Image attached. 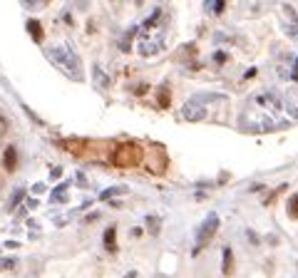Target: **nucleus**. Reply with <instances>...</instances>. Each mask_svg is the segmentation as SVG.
Returning a JSON list of instances; mask_svg holds the SVG:
<instances>
[{"instance_id": "10", "label": "nucleus", "mask_w": 298, "mask_h": 278, "mask_svg": "<svg viewBox=\"0 0 298 278\" xmlns=\"http://www.w3.org/2000/svg\"><path fill=\"white\" fill-rule=\"evenodd\" d=\"M67 186H70L67 181H65V184H60V186L52 191V194H50V204H65V201L70 199V196L65 194V191H67Z\"/></svg>"}, {"instance_id": "2", "label": "nucleus", "mask_w": 298, "mask_h": 278, "mask_svg": "<svg viewBox=\"0 0 298 278\" xmlns=\"http://www.w3.org/2000/svg\"><path fill=\"white\" fill-rule=\"evenodd\" d=\"M142 157H144L142 147L134 144V142H127V144L117 147L112 162H115V166H119V169H132V166H137V164L142 162Z\"/></svg>"}, {"instance_id": "22", "label": "nucleus", "mask_w": 298, "mask_h": 278, "mask_svg": "<svg viewBox=\"0 0 298 278\" xmlns=\"http://www.w3.org/2000/svg\"><path fill=\"white\" fill-rule=\"evenodd\" d=\"M3 248H8V251H15V248H20V244H17V241H5V244H3Z\"/></svg>"}, {"instance_id": "8", "label": "nucleus", "mask_w": 298, "mask_h": 278, "mask_svg": "<svg viewBox=\"0 0 298 278\" xmlns=\"http://www.w3.org/2000/svg\"><path fill=\"white\" fill-rule=\"evenodd\" d=\"M221 253H224V259H221V273L224 276H231L233 273V251L226 246Z\"/></svg>"}, {"instance_id": "26", "label": "nucleus", "mask_w": 298, "mask_h": 278, "mask_svg": "<svg viewBox=\"0 0 298 278\" xmlns=\"http://www.w3.org/2000/svg\"><path fill=\"white\" fill-rule=\"evenodd\" d=\"M28 209H37V199H28Z\"/></svg>"}, {"instance_id": "14", "label": "nucleus", "mask_w": 298, "mask_h": 278, "mask_svg": "<svg viewBox=\"0 0 298 278\" xmlns=\"http://www.w3.org/2000/svg\"><path fill=\"white\" fill-rule=\"evenodd\" d=\"M92 72H95V82L99 84V87H110V77L102 72V67H99V65H95V67H92Z\"/></svg>"}, {"instance_id": "21", "label": "nucleus", "mask_w": 298, "mask_h": 278, "mask_svg": "<svg viewBox=\"0 0 298 278\" xmlns=\"http://www.w3.org/2000/svg\"><path fill=\"white\" fill-rule=\"evenodd\" d=\"M226 57H229V55H226V52H221V50H219V52H214V62H216V65H224Z\"/></svg>"}, {"instance_id": "13", "label": "nucleus", "mask_w": 298, "mask_h": 278, "mask_svg": "<svg viewBox=\"0 0 298 278\" xmlns=\"http://www.w3.org/2000/svg\"><path fill=\"white\" fill-rule=\"evenodd\" d=\"M127 191H130V189H127V186H112V189H104L102 194H99V199H102V201H107V199H112V196L127 194Z\"/></svg>"}, {"instance_id": "1", "label": "nucleus", "mask_w": 298, "mask_h": 278, "mask_svg": "<svg viewBox=\"0 0 298 278\" xmlns=\"http://www.w3.org/2000/svg\"><path fill=\"white\" fill-rule=\"evenodd\" d=\"M48 57L55 62V65H60L65 72H72L75 80H82V67H80V60L72 50L67 48H50L48 50Z\"/></svg>"}, {"instance_id": "16", "label": "nucleus", "mask_w": 298, "mask_h": 278, "mask_svg": "<svg viewBox=\"0 0 298 278\" xmlns=\"http://www.w3.org/2000/svg\"><path fill=\"white\" fill-rule=\"evenodd\" d=\"M159 226H162V221L157 216H147V229H149L152 236H159Z\"/></svg>"}, {"instance_id": "25", "label": "nucleus", "mask_w": 298, "mask_h": 278, "mask_svg": "<svg viewBox=\"0 0 298 278\" xmlns=\"http://www.w3.org/2000/svg\"><path fill=\"white\" fill-rule=\"evenodd\" d=\"M42 191H45V184H35L33 186V194H42Z\"/></svg>"}, {"instance_id": "6", "label": "nucleus", "mask_w": 298, "mask_h": 278, "mask_svg": "<svg viewBox=\"0 0 298 278\" xmlns=\"http://www.w3.org/2000/svg\"><path fill=\"white\" fill-rule=\"evenodd\" d=\"M162 50V42L159 40H142L139 42V55L142 57H152V55H157Z\"/></svg>"}, {"instance_id": "29", "label": "nucleus", "mask_w": 298, "mask_h": 278, "mask_svg": "<svg viewBox=\"0 0 298 278\" xmlns=\"http://www.w3.org/2000/svg\"><path fill=\"white\" fill-rule=\"evenodd\" d=\"M42 3H48V0H42Z\"/></svg>"}, {"instance_id": "4", "label": "nucleus", "mask_w": 298, "mask_h": 278, "mask_svg": "<svg viewBox=\"0 0 298 278\" xmlns=\"http://www.w3.org/2000/svg\"><path fill=\"white\" fill-rule=\"evenodd\" d=\"M216 231H219V216L216 213H209V216L204 219V224L199 226V233H197V248H194V253H199L211 239L216 236Z\"/></svg>"}, {"instance_id": "19", "label": "nucleus", "mask_w": 298, "mask_h": 278, "mask_svg": "<svg viewBox=\"0 0 298 278\" xmlns=\"http://www.w3.org/2000/svg\"><path fill=\"white\" fill-rule=\"evenodd\" d=\"M17 266L15 259H0V271H13Z\"/></svg>"}, {"instance_id": "5", "label": "nucleus", "mask_w": 298, "mask_h": 278, "mask_svg": "<svg viewBox=\"0 0 298 278\" xmlns=\"http://www.w3.org/2000/svg\"><path fill=\"white\" fill-rule=\"evenodd\" d=\"M209 112H206V107H204V97H194L191 102H186L184 104V110H182V117L186 119V122H199V119H204Z\"/></svg>"}, {"instance_id": "15", "label": "nucleus", "mask_w": 298, "mask_h": 278, "mask_svg": "<svg viewBox=\"0 0 298 278\" xmlns=\"http://www.w3.org/2000/svg\"><path fill=\"white\" fill-rule=\"evenodd\" d=\"M224 5H226V0H206V10L214 13V15H221Z\"/></svg>"}, {"instance_id": "20", "label": "nucleus", "mask_w": 298, "mask_h": 278, "mask_svg": "<svg viewBox=\"0 0 298 278\" xmlns=\"http://www.w3.org/2000/svg\"><path fill=\"white\" fill-rule=\"evenodd\" d=\"M8 130H10L8 117H5V114H0V137H5V134H8Z\"/></svg>"}, {"instance_id": "9", "label": "nucleus", "mask_w": 298, "mask_h": 278, "mask_svg": "<svg viewBox=\"0 0 298 278\" xmlns=\"http://www.w3.org/2000/svg\"><path fill=\"white\" fill-rule=\"evenodd\" d=\"M169 102H172V92H169L166 84H159V87H157V104L162 107V110H166Z\"/></svg>"}, {"instance_id": "17", "label": "nucleus", "mask_w": 298, "mask_h": 278, "mask_svg": "<svg viewBox=\"0 0 298 278\" xmlns=\"http://www.w3.org/2000/svg\"><path fill=\"white\" fill-rule=\"evenodd\" d=\"M23 199H25V189H17L15 194H13V199L8 201V211H13V209H15L20 201H23Z\"/></svg>"}, {"instance_id": "7", "label": "nucleus", "mask_w": 298, "mask_h": 278, "mask_svg": "<svg viewBox=\"0 0 298 278\" xmlns=\"http://www.w3.org/2000/svg\"><path fill=\"white\" fill-rule=\"evenodd\" d=\"M25 28H28V33L33 35V40H35V42H42V40H45V30H42V25H40V20H35V17H30Z\"/></svg>"}, {"instance_id": "24", "label": "nucleus", "mask_w": 298, "mask_h": 278, "mask_svg": "<svg viewBox=\"0 0 298 278\" xmlns=\"http://www.w3.org/2000/svg\"><path fill=\"white\" fill-rule=\"evenodd\" d=\"M291 80L298 82V57H296V65H293V72H291Z\"/></svg>"}, {"instance_id": "3", "label": "nucleus", "mask_w": 298, "mask_h": 278, "mask_svg": "<svg viewBox=\"0 0 298 278\" xmlns=\"http://www.w3.org/2000/svg\"><path fill=\"white\" fill-rule=\"evenodd\" d=\"M147 169H149V174H164L166 172V166H169V157L164 154V149L159 144H152L147 149V154L142 157Z\"/></svg>"}, {"instance_id": "28", "label": "nucleus", "mask_w": 298, "mask_h": 278, "mask_svg": "<svg viewBox=\"0 0 298 278\" xmlns=\"http://www.w3.org/2000/svg\"><path fill=\"white\" fill-rule=\"evenodd\" d=\"M124 278H137V273H134V271H132V273H127V276H124Z\"/></svg>"}, {"instance_id": "18", "label": "nucleus", "mask_w": 298, "mask_h": 278, "mask_svg": "<svg viewBox=\"0 0 298 278\" xmlns=\"http://www.w3.org/2000/svg\"><path fill=\"white\" fill-rule=\"evenodd\" d=\"M288 216L298 221V194H293V196L288 199Z\"/></svg>"}, {"instance_id": "11", "label": "nucleus", "mask_w": 298, "mask_h": 278, "mask_svg": "<svg viewBox=\"0 0 298 278\" xmlns=\"http://www.w3.org/2000/svg\"><path fill=\"white\" fill-rule=\"evenodd\" d=\"M104 248H107L110 253L117 251V229L115 226H110L107 231H104Z\"/></svg>"}, {"instance_id": "12", "label": "nucleus", "mask_w": 298, "mask_h": 278, "mask_svg": "<svg viewBox=\"0 0 298 278\" xmlns=\"http://www.w3.org/2000/svg\"><path fill=\"white\" fill-rule=\"evenodd\" d=\"M3 164H5V169H8V172H13V169L17 166V152H15V147H8V149H5Z\"/></svg>"}, {"instance_id": "23", "label": "nucleus", "mask_w": 298, "mask_h": 278, "mask_svg": "<svg viewBox=\"0 0 298 278\" xmlns=\"http://www.w3.org/2000/svg\"><path fill=\"white\" fill-rule=\"evenodd\" d=\"M60 177H62V169H60V166H55L52 172H50V179H60Z\"/></svg>"}, {"instance_id": "27", "label": "nucleus", "mask_w": 298, "mask_h": 278, "mask_svg": "<svg viewBox=\"0 0 298 278\" xmlns=\"http://www.w3.org/2000/svg\"><path fill=\"white\" fill-rule=\"evenodd\" d=\"M144 92H147V84H139V87H137V95H139V97H142V95H144Z\"/></svg>"}]
</instances>
